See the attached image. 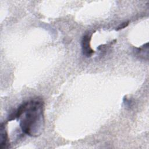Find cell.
<instances>
[{"label": "cell", "mask_w": 149, "mask_h": 149, "mask_svg": "<svg viewBox=\"0 0 149 149\" xmlns=\"http://www.w3.org/2000/svg\"><path fill=\"white\" fill-rule=\"evenodd\" d=\"M8 134L5 130V125L3 123L1 124L0 127V148L2 149L6 148L8 142Z\"/></svg>", "instance_id": "obj_3"}, {"label": "cell", "mask_w": 149, "mask_h": 149, "mask_svg": "<svg viewBox=\"0 0 149 149\" xmlns=\"http://www.w3.org/2000/svg\"><path fill=\"white\" fill-rule=\"evenodd\" d=\"M20 119L22 132L30 136H40L44 127V102L41 100L34 99L23 102L9 116L8 120Z\"/></svg>", "instance_id": "obj_1"}, {"label": "cell", "mask_w": 149, "mask_h": 149, "mask_svg": "<svg viewBox=\"0 0 149 149\" xmlns=\"http://www.w3.org/2000/svg\"><path fill=\"white\" fill-rule=\"evenodd\" d=\"M91 35L87 34L84 35L81 40V49L83 54L86 57H90L94 51L90 47Z\"/></svg>", "instance_id": "obj_2"}, {"label": "cell", "mask_w": 149, "mask_h": 149, "mask_svg": "<svg viewBox=\"0 0 149 149\" xmlns=\"http://www.w3.org/2000/svg\"><path fill=\"white\" fill-rule=\"evenodd\" d=\"M129 23V22H128V21H127V22H125L122 23L121 24H120L116 27V31H118V30H121V29H123L125 28L126 27H127V26H128Z\"/></svg>", "instance_id": "obj_4"}]
</instances>
